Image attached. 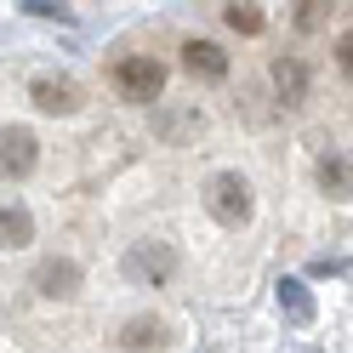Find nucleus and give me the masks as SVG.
I'll return each instance as SVG.
<instances>
[{"mask_svg":"<svg viewBox=\"0 0 353 353\" xmlns=\"http://www.w3.org/2000/svg\"><path fill=\"white\" fill-rule=\"evenodd\" d=\"M176 268H183V256H176L171 239H137V245L120 256V274H125L131 285H143V291H160V285H171Z\"/></svg>","mask_w":353,"mask_h":353,"instance_id":"nucleus-1","label":"nucleus"},{"mask_svg":"<svg viewBox=\"0 0 353 353\" xmlns=\"http://www.w3.org/2000/svg\"><path fill=\"white\" fill-rule=\"evenodd\" d=\"M205 211H211L223 228H245V223H251V183H245L239 171L205 176Z\"/></svg>","mask_w":353,"mask_h":353,"instance_id":"nucleus-2","label":"nucleus"},{"mask_svg":"<svg viewBox=\"0 0 353 353\" xmlns=\"http://www.w3.org/2000/svg\"><path fill=\"white\" fill-rule=\"evenodd\" d=\"M108 85H114L125 103H154V97L165 92V63L160 57H114Z\"/></svg>","mask_w":353,"mask_h":353,"instance_id":"nucleus-3","label":"nucleus"},{"mask_svg":"<svg viewBox=\"0 0 353 353\" xmlns=\"http://www.w3.org/2000/svg\"><path fill=\"white\" fill-rule=\"evenodd\" d=\"M29 103L40 108V114H74L85 97H80V85L69 74H34L29 80Z\"/></svg>","mask_w":353,"mask_h":353,"instance_id":"nucleus-4","label":"nucleus"},{"mask_svg":"<svg viewBox=\"0 0 353 353\" xmlns=\"http://www.w3.org/2000/svg\"><path fill=\"white\" fill-rule=\"evenodd\" d=\"M34 291L46 296V302H69L80 291V262L74 256H46L34 268Z\"/></svg>","mask_w":353,"mask_h":353,"instance_id":"nucleus-5","label":"nucleus"},{"mask_svg":"<svg viewBox=\"0 0 353 353\" xmlns=\"http://www.w3.org/2000/svg\"><path fill=\"white\" fill-rule=\"evenodd\" d=\"M0 165H6V183H23V176L34 171V160H40V143H34V131L29 125H6V137H0Z\"/></svg>","mask_w":353,"mask_h":353,"instance_id":"nucleus-6","label":"nucleus"},{"mask_svg":"<svg viewBox=\"0 0 353 353\" xmlns=\"http://www.w3.org/2000/svg\"><path fill=\"white\" fill-rule=\"evenodd\" d=\"M114 347H120V353H165V347H171V325L137 314V319H125V330L114 336Z\"/></svg>","mask_w":353,"mask_h":353,"instance_id":"nucleus-7","label":"nucleus"},{"mask_svg":"<svg viewBox=\"0 0 353 353\" xmlns=\"http://www.w3.org/2000/svg\"><path fill=\"white\" fill-rule=\"evenodd\" d=\"M268 80H274V97H279L285 108H302V103H307V63H302V57H274Z\"/></svg>","mask_w":353,"mask_h":353,"instance_id":"nucleus-8","label":"nucleus"},{"mask_svg":"<svg viewBox=\"0 0 353 353\" xmlns=\"http://www.w3.org/2000/svg\"><path fill=\"white\" fill-rule=\"evenodd\" d=\"M183 69L194 74V80H228V52L216 46V40H188L183 46Z\"/></svg>","mask_w":353,"mask_h":353,"instance_id":"nucleus-9","label":"nucleus"},{"mask_svg":"<svg viewBox=\"0 0 353 353\" xmlns=\"http://www.w3.org/2000/svg\"><path fill=\"white\" fill-rule=\"evenodd\" d=\"M279 314L291 319L296 330H307V325H314V314H319V307H314V291H307L302 279H279Z\"/></svg>","mask_w":353,"mask_h":353,"instance_id":"nucleus-10","label":"nucleus"},{"mask_svg":"<svg viewBox=\"0 0 353 353\" xmlns=\"http://www.w3.org/2000/svg\"><path fill=\"white\" fill-rule=\"evenodd\" d=\"M0 245H6V251L34 245V216H29V205L6 200V211H0Z\"/></svg>","mask_w":353,"mask_h":353,"instance_id":"nucleus-11","label":"nucleus"},{"mask_svg":"<svg viewBox=\"0 0 353 353\" xmlns=\"http://www.w3.org/2000/svg\"><path fill=\"white\" fill-rule=\"evenodd\" d=\"M314 176H319V188L330 194V200H353V160L347 154H325Z\"/></svg>","mask_w":353,"mask_h":353,"instance_id":"nucleus-12","label":"nucleus"},{"mask_svg":"<svg viewBox=\"0 0 353 353\" xmlns=\"http://www.w3.org/2000/svg\"><path fill=\"white\" fill-rule=\"evenodd\" d=\"M223 23H228L234 34H262V23H268V17H262L256 0H228V6H223Z\"/></svg>","mask_w":353,"mask_h":353,"instance_id":"nucleus-13","label":"nucleus"},{"mask_svg":"<svg viewBox=\"0 0 353 353\" xmlns=\"http://www.w3.org/2000/svg\"><path fill=\"white\" fill-rule=\"evenodd\" d=\"M325 17H330V6H325V0H296V6H291V23H296L302 34L325 29Z\"/></svg>","mask_w":353,"mask_h":353,"instance_id":"nucleus-14","label":"nucleus"},{"mask_svg":"<svg viewBox=\"0 0 353 353\" xmlns=\"http://www.w3.org/2000/svg\"><path fill=\"white\" fill-rule=\"evenodd\" d=\"M188 131H200V108H183V114H165V120H160V137H165V143L188 137Z\"/></svg>","mask_w":353,"mask_h":353,"instance_id":"nucleus-15","label":"nucleus"},{"mask_svg":"<svg viewBox=\"0 0 353 353\" xmlns=\"http://www.w3.org/2000/svg\"><path fill=\"white\" fill-rule=\"evenodd\" d=\"M17 12H29V17H69V6H46V0H17Z\"/></svg>","mask_w":353,"mask_h":353,"instance_id":"nucleus-16","label":"nucleus"},{"mask_svg":"<svg viewBox=\"0 0 353 353\" xmlns=\"http://www.w3.org/2000/svg\"><path fill=\"white\" fill-rule=\"evenodd\" d=\"M336 63H342V74L353 80V29H347V34L336 40Z\"/></svg>","mask_w":353,"mask_h":353,"instance_id":"nucleus-17","label":"nucleus"}]
</instances>
